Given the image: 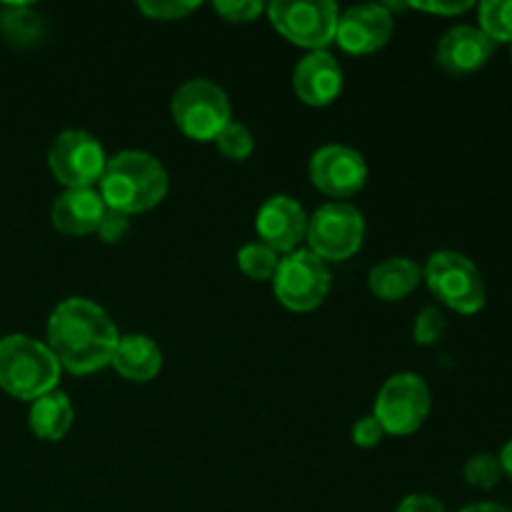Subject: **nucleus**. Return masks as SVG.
Here are the masks:
<instances>
[{
	"label": "nucleus",
	"mask_w": 512,
	"mask_h": 512,
	"mask_svg": "<svg viewBox=\"0 0 512 512\" xmlns=\"http://www.w3.org/2000/svg\"><path fill=\"white\" fill-rule=\"evenodd\" d=\"M273 278L278 300L295 313H310L330 293L328 268L310 250H293L285 255Z\"/></svg>",
	"instance_id": "nucleus-9"
},
{
	"label": "nucleus",
	"mask_w": 512,
	"mask_h": 512,
	"mask_svg": "<svg viewBox=\"0 0 512 512\" xmlns=\"http://www.w3.org/2000/svg\"><path fill=\"white\" fill-rule=\"evenodd\" d=\"M393 35V13L388 5L368 3L348 8L338 20V40L345 53L368 55L383 48Z\"/></svg>",
	"instance_id": "nucleus-12"
},
{
	"label": "nucleus",
	"mask_w": 512,
	"mask_h": 512,
	"mask_svg": "<svg viewBox=\"0 0 512 512\" xmlns=\"http://www.w3.org/2000/svg\"><path fill=\"white\" fill-rule=\"evenodd\" d=\"M60 363L48 345L28 335L0 338V388L18 400H38L53 393Z\"/></svg>",
	"instance_id": "nucleus-3"
},
{
	"label": "nucleus",
	"mask_w": 512,
	"mask_h": 512,
	"mask_svg": "<svg viewBox=\"0 0 512 512\" xmlns=\"http://www.w3.org/2000/svg\"><path fill=\"white\" fill-rule=\"evenodd\" d=\"M383 435H385V430H383V425L378 423V418H375V415H368V418H363L355 423L353 443L358 445V448H375V445H380Z\"/></svg>",
	"instance_id": "nucleus-29"
},
{
	"label": "nucleus",
	"mask_w": 512,
	"mask_h": 512,
	"mask_svg": "<svg viewBox=\"0 0 512 512\" xmlns=\"http://www.w3.org/2000/svg\"><path fill=\"white\" fill-rule=\"evenodd\" d=\"M498 460H500V468H503V475H508L512 480V440L510 443H505V448L500 450Z\"/></svg>",
	"instance_id": "nucleus-32"
},
{
	"label": "nucleus",
	"mask_w": 512,
	"mask_h": 512,
	"mask_svg": "<svg viewBox=\"0 0 512 512\" xmlns=\"http://www.w3.org/2000/svg\"><path fill=\"white\" fill-rule=\"evenodd\" d=\"M293 90L305 105L313 108L330 105L343 90V68L330 53L313 50L295 65Z\"/></svg>",
	"instance_id": "nucleus-15"
},
{
	"label": "nucleus",
	"mask_w": 512,
	"mask_h": 512,
	"mask_svg": "<svg viewBox=\"0 0 512 512\" xmlns=\"http://www.w3.org/2000/svg\"><path fill=\"white\" fill-rule=\"evenodd\" d=\"M98 193L105 208L123 215L145 213L168 193V173L153 155L143 150H123L105 165Z\"/></svg>",
	"instance_id": "nucleus-2"
},
{
	"label": "nucleus",
	"mask_w": 512,
	"mask_h": 512,
	"mask_svg": "<svg viewBox=\"0 0 512 512\" xmlns=\"http://www.w3.org/2000/svg\"><path fill=\"white\" fill-rule=\"evenodd\" d=\"M493 53L495 43L483 30L473 28V25H455L440 38L435 60L445 73L463 78V75L478 73L483 65H488Z\"/></svg>",
	"instance_id": "nucleus-14"
},
{
	"label": "nucleus",
	"mask_w": 512,
	"mask_h": 512,
	"mask_svg": "<svg viewBox=\"0 0 512 512\" xmlns=\"http://www.w3.org/2000/svg\"><path fill=\"white\" fill-rule=\"evenodd\" d=\"M420 278H423V270L410 258H388L370 270L368 288L375 298L395 303V300H403L405 295L413 293Z\"/></svg>",
	"instance_id": "nucleus-18"
},
{
	"label": "nucleus",
	"mask_w": 512,
	"mask_h": 512,
	"mask_svg": "<svg viewBox=\"0 0 512 512\" xmlns=\"http://www.w3.org/2000/svg\"><path fill=\"white\" fill-rule=\"evenodd\" d=\"M428 288L438 300L460 315H475L485 308V280L473 260L455 250H440L430 255L423 270Z\"/></svg>",
	"instance_id": "nucleus-4"
},
{
	"label": "nucleus",
	"mask_w": 512,
	"mask_h": 512,
	"mask_svg": "<svg viewBox=\"0 0 512 512\" xmlns=\"http://www.w3.org/2000/svg\"><path fill=\"white\" fill-rule=\"evenodd\" d=\"M310 180L330 198H350L368 180V163L348 145H325L310 158Z\"/></svg>",
	"instance_id": "nucleus-11"
},
{
	"label": "nucleus",
	"mask_w": 512,
	"mask_h": 512,
	"mask_svg": "<svg viewBox=\"0 0 512 512\" xmlns=\"http://www.w3.org/2000/svg\"><path fill=\"white\" fill-rule=\"evenodd\" d=\"M503 478V468H500V460L490 453L473 455L465 465V480L468 485L478 490H490L500 483Z\"/></svg>",
	"instance_id": "nucleus-24"
},
{
	"label": "nucleus",
	"mask_w": 512,
	"mask_h": 512,
	"mask_svg": "<svg viewBox=\"0 0 512 512\" xmlns=\"http://www.w3.org/2000/svg\"><path fill=\"white\" fill-rule=\"evenodd\" d=\"M260 243L275 253H293L308 233V215L298 200L288 195H273L265 200L255 218Z\"/></svg>",
	"instance_id": "nucleus-13"
},
{
	"label": "nucleus",
	"mask_w": 512,
	"mask_h": 512,
	"mask_svg": "<svg viewBox=\"0 0 512 512\" xmlns=\"http://www.w3.org/2000/svg\"><path fill=\"white\" fill-rule=\"evenodd\" d=\"M198 5V0H140L138 8L140 13L148 15L150 20L170 23V20H183L185 15L193 13Z\"/></svg>",
	"instance_id": "nucleus-25"
},
{
	"label": "nucleus",
	"mask_w": 512,
	"mask_h": 512,
	"mask_svg": "<svg viewBox=\"0 0 512 512\" xmlns=\"http://www.w3.org/2000/svg\"><path fill=\"white\" fill-rule=\"evenodd\" d=\"M110 365L120 378L133 380V383H148L163 368V355L148 335H125L120 338Z\"/></svg>",
	"instance_id": "nucleus-17"
},
{
	"label": "nucleus",
	"mask_w": 512,
	"mask_h": 512,
	"mask_svg": "<svg viewBox=\"0 0 512 512\" xmlns=\"http://www.w3.org/2000/svg\"><path fill=\"white\" fill-rule=\"evenodd\" d=\"M215 145H218V150L225 155V158L245 160L250 153H253L255 140H253V133H250L243 123L230 120V123L218 133Z\"/></svg>",
	"instance_id": "nucleus-23"
},
{
	"label": "nucleus",
	"mask_w": 512,
	"mask_h": 512,
	"mask_svg": "<svg viewBox=\"0 0 512 512\" xmlns=\"http://www.w3.org/2000/svg\"><path fill=\"white\" fill-rule=\"evenodd\" d=\"M395 512H448V510L443 508L440 500L430 498V495H408Z\"/></svg>",
	"instance_id": "nucleus-30"
},
{
	"label": "nucleus",
	"mask_w": 512,
	"mask_h": 512,
	"mask_svg": "<svg viewBox=\"0 0 512 512\" xmlns=\"http://www.w3.org/2000/svg\"><path fill=\"white\" fill-rule=\"evenodd\" d=\"M310 243V253L318 255L320 260H330V263H343V260L353 258L360 250L365 238V220L355 205L350 203H325L308 218V233H305Z\"/></svg>",
	"instance_id": "nucleus-7"
},
{
	"label": "nucleus",
	"mask_w": 512,
	"mask_h": 512,
	"mask_svg": "<svg viewBox=\"0 0 512 512\" xmlns=\"http://www.w3.org/2000/svg\"><path fill=\"white\" fill-rule=\"evenodd\" d=\"M73 418L75 413L68 395L53 390V393L33 400L28 423L30 430H33L40 440H63L65 435H68L70 425H73Z\"/></svg>",
	"instance_id": "nucleus-19"
},
{
	"label": "nucleus",
	"mask_w": 512,
	"mask_h": 512,
	"mask_svg": "<svg viewBox=\"0 0 512 512\" xmlns=\"http://www.w3.org/2000/svg\"><path fill=\"white\" fill-rule=\"evenodd\" d=\"M375 418L390 435H410L428 420L430 390L415 373H398L385 380L375 400Z\"/></svg>",
	"instance_id": "nucleus-10"
},
{
	"label": "nucleus",
	"mask_w": 512,
	"mask_h": 512,
	"mask_svg": "<svg viewBox=\"0 0 512 512\" xmlns=\"http://www.w3.org/2000/svg\"><path fill=\"white\" fill-rule=\"evenodd\" d=\"M510 55H512V53H510Z\"/></svg>",
	"instance_id": "nucleus-34"
},
{
	"label": "nucleus",
	"mask_w": 512,
	"mask_h": 512,
	"mask_svg": "<svg viewBox=\"0 0 512 512\" xmlns=\"http://www.w3.org/2000/svg\"><path fill=\"white\" fill-rule=\"evenodd\" d=\"M105 203L95 188L65 190L50 210L55 230L63 235H90L98 230L105 215Z\"/></svg>",
	"instance_id": "nucleus-16"
},
{
	"label": "nucleus",
	"mask_w": 512,
	"mask_h": 512,
	"mask_svg": "<svg viewBox=\"0 0 512 512\" xmlns=\"http://www.w3.org/2000/svg\"><path fill=\"white\" fill-rule=\"evenodd\" d=\"M0 33L8 43L18 48H30L40 43L45 35L43 15L30 3H3L0 5Z\"/></svg>",
	"instance_id": "nucleus-20"
},
{
	"label": "nucleus",
	"mask_w": 512,
	"mask_h": 512,
	"mask_svg": "<svg viewBox=\"0 0 512 512\" xmlns=\"http://www.w3.org/2000/svg\"><path fill=\"white\" fill-rule=\"evenodd\" d=\"M170 113L175 125L200 143L218 138L220 130L233 120V108L225 90L203 78L188 80L175 90Z\"/></svg>",
	"instance_id": "nucleus-5"
},
{
	"label": "nucleus",
	"mask_w": 512,
	"mask_h": 512,
	"mask_svg": "<svg viewBox=\"0 0 512 512\" xmlns=\"http://www.w3.org/2000/svg\"><path fill=\"white\" fill-rule=\"evenodd\" d=\"M48 165L55 180L68 190L93 188L103 178L108 158H105V150L98 138L80 128H70L55 135V140L50 143Z\"/></svg>",
	"instance_id": "nucleus-8"
},
{
	"label": "nucleus",
	"mask_w": 512,
	"mask_h": 512,
	"mask_svg": "<svg viewBox=\"0 0 512 512\" xmlns=\"http://www.w3.org/2000/svg\"><path fill=\"white\" fill-rule=\"evenodd\" d=\"M410 8L435 15H460L473 8V3L470 0H460V3H455V0L453 3H440V0H435V3H410Z\"/></svg>",
	"instance_id": "nucleus-31"
},
{
	"label": "nucleus",
	"mask_w": 512,
	"mask_h": 512,
	"mask_svg": "<svg viewBox=\"0 0 512 512\" xmlns=\"http://www.w3.org/2000/svg\"><path fill=\"white\" fill-rule=\"evenodd\" d=\"M128 228H130L128 215H123V213H118V210L108 208V210H105L103 220H100V225H98V230H95V233H98V238L103 240V243L113 245V243H120V240H123V235L128 233Z\"/></svg>",
	"instance_id": "nucleus-28"
},
{
	"label": "nucleus",
	"mask_w": 512,
	"mask_h": 512,
	"mask_svg": "<svg viewBox=\"0 0 512 512\" xmlns=\"http://www.w3.org/2000/svg\"><path fill=\"white\" fill-rule=\"evenodd\" d=\"M238 265L248 278L253 280H270L278 270L280 258L275 250H270L263 243H248L240 248L238 253Z\"/></svg>",
	"instance_id": "nucleus-22"
},
{
	"label": "nucleus",
	"mask_w": 512,
	"mask_h": 512,
	"mask_svg": "<svg viewBox=\"0 0 512 512\" xmlns=\"http://www.w3.org/2000/svg\"><path fill=\"white\" fill-rule=\"evenodd\" d=\"M265 10L285 40L310 53L333 43L338 33L340 10L333 0H275Z\"/></svg>",
	"instance_id": "nucleus-6"
},
{
	"label": "nucleus",
	"mask_w": 512,
	"mask_h": 512,
	"mask_svg": "<svg viewBox=\"0 0 512 512\" xmlns=\"http://www.w3.org/2000/svg\"><path fill=\"white\" fill-rule=\"evenodd\" d=\"M120 333L100 305L85 298H68L48 320V348L73 375H90L113 360Z\"/></svg>",
	"instance_id": "nucleus-1"
},
{
	"label": "nucleus",
	"mask_w": 512,
	"mask_h": 512,
	"mask_svg": "<svg viewBox=\"0 0 512 512\" xmlns=\"http://www.w3.org/2000/svg\"><path fill=\"white\" fill-rule=\"evenodd\" d=\"M445 335V318L438 308H425L418 315L413 328V338L418 345H435Z\"/></svg>",
	"instance_id": "nucleus-27"
},
{
	"label": "nucleus",
	"mask_w": 512,
	"mask_h": 512,
	"mask_svg": "<svg viewBox=\"0 0 512 512\" xmlns=\"http://www.w3.org/2000/svg\"><path fill=\"white\" fill-rule=\"evenodd\" d=\"M213 8L228 23H253L263 13L265 5L260 0H218Z\"/></svg>",
	"instance_id": "nucleus-26"
},
{
	"label": "nucleus",
	"mask_w": 512,
	"mask_h": 512,
	"mask_svg": "<svg viewBox=\"0 0 512 512\" xmlns=\"http://www.w3.org/2000/svg\"><path fill=\"white\" fill-rule=\"evenodd\" d=\"M478 18L493 43H512V0H485L478 5Z\"/></svg>",
	"instance_id": "nucleus-21"
},
{
	"label": "nucleus",
	"mask_w": 512,
	"mask_h": 512,
	"mask_svg": "<svg viewBox=\"0 0 512 512\" xmlns=\"http://www.w3.org/2000/svg\"><path fill=\"white\" fill-rule=\"evenodd\" d=\"M460 512H512V510L498 503H475V505H468V508H463Z\"/></svg>",
	"instance_id": "nucleus-33"
}]
</instances>
